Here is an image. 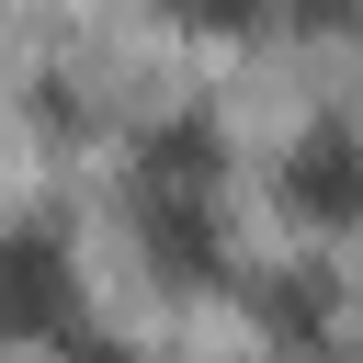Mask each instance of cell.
Masks as SVG:
<instances>
[{
    "mask_svg": "<svg viewBox=\"0 0 363 363\" xmlns=\"http://www.w3.org/2000/svg\"><path fill=\"white\" fill-rule=\"evenodd\" d=\"M284 204L306 216V227H352L363 216V125H306L295 136V159H284Z\"/></svg>",
    "mask_w": 363,
    "mask_h": 363,
    "instance_id": "2",
    "label": "cell"
},
{
    "mask_svg": "<svg viewBox=\"0 0 363 363\" xmlns=\"http://www.w3.org/2000/svg\"><path fill=\"white\" fill-rule=\"evenodd\" d=\"M216 170H227V147H216L204 113H182V125L147 136V193H193V204H216Z\"/></svg>",
    "mask_w": 363,
    "mask_h": 363,
    "instance_id": "3",
    "label": "cell"
},
{
    "mask_svg": "<svg viewBox=\"0 0 363 363\" xmlns=\"http://www.w3.org/2000/svg\"><path fill=\"white\" fill-rule=\"evenodd\" d=\"M68 363H136V352H113V340H68Z\"/></svg>",
    "mask_w": 363,
    "mask_h": 363,
    "instance_id": "6",
    "label": "cell"
},
{
    "mask_svg": "<svg viewBox=\"0 0 363 363\" xmlns=\"http://www.w3.org/2000/svg\"><path fill=\"white\" fill-rule=\"evenodd\" d=\"M295 23H306V34H352V23H363V0H295Z\"/></svg>",
    "mask_w": 363,
    "mask_h": 363,
    "instance_id": "5",
    "label": "cell"
},
{
    "mask_svg": "<svg viewBox=\"0 0 363 363\" xmlns=\"http://www.w3.org/2000/svg\"><path fill=\"white\" fill-rule=\"evenodd\" d=\"M170 23H193V34H250V23H272V0H159Z\"/></svg>",
    "mask_w": 363,
    "mask_h": 363,
    "instance_id": "4",
    "label": "cell"
},
{
    "mask_svg": "<svg viewBox=\"0 0 363 363\" xmlns=\"http://www.w3.org/2000/svg\"><path fill=\"white\" fill-rule=\"evenodd\" d=\"M0 340H79V272L45 216L0 227Z\"/></svg>",
    "mask_w": 363,
    "mask_h": 363,
    "instance_id": "1",
    "label": "cell"
}]
</instances>
